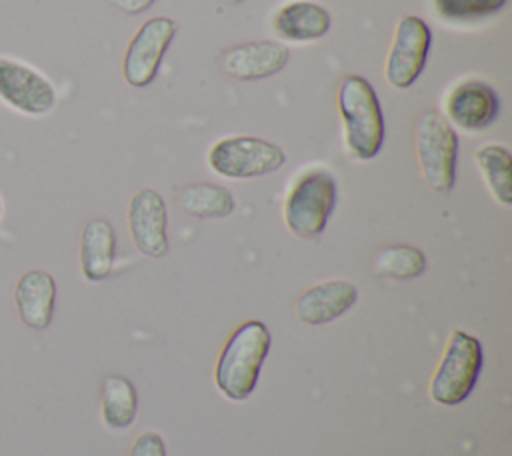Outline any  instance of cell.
<instances>
[{
	"label": "cell",
	"instance_id": "6da1fadb",
	"mask_svg": "<svg viewBox=\"0 0 512 456\" xmlns=\"http://www.w3.org/2000/svg\"><path fill=\"white\" fill-rule=\"evenodd\" d=\"M270 342V332L260 320H246L234 328L214 368V384L222 396L240 402L254 392Z\"/></svg>",
	"mask_w": 512,
	"mask_h": 456
},
{
	"label": "cell",
	"instance_id": "7a4b0ae2",
	"mask_svg": "<svg viewBox=\"0 0 512 456\" xmlns=\"http://www.w3.org/2000/svg\"><path fill=\"white\" fill-rule=\"evenodd\" d=\"M338 110L346 152L356 160H372L384 146V114L374 86L360 74H350L338 88Z\"/></svg>",
	"mask_w": 512,
	"mask_h": 456
},
{
	"label": "cell",
	"instance_id": "3957f363",
	"mask_svg": "<svg viewBox=\"0 0 512 456\" xmlns=\"http://www.w3.org/2000/svg\"><path fill=\"white\" fill-rule=\"evenodd\" d=\"M338 202L336 176L324 166H312L300 172L284 198V224L304 240L324 232Z\"/></svg>",
	"mask_w": 512,
	"mask_h": 456
},
{
	"label": "cell",
	"instance_id": "277c9868",
	"mask_svg": "<svg viewBox=\"0 0 512 456\" xmlns=\"http://www.w3.org/2000/svg\"><path fill=\"white\" fill-rule=\"evenodd\" d=\"M458 134L438 110H424L414 122V150L420 174L434 192H450L456 182Z\"/></svg>",
	"mask_w": 512,
	"mask_h": 456
},
{
	"label": "cell",
	"instance_id": "5b68a950",
	"mask_svg": "<svg viewBox=\"0 0 512 456\" xmlns=\"http://www.w3.org/2000/svg\"><path fill=\"white\" fill-rule=\"evenodd\" d=\"M482 370V344L464 330H452L430 380V398L440 406L464 402Z\"/></svg>",
	"mask_w": 512,
	"mask_h": 456
},
{
	"label": "cell",
	"instance_id": "8992f818",
	"mask_svg": "<svg viewBox=\"0 0 512 456\" xmlns=\"http://www.w3.org/2000/svg\"><path fill=\"white\" fill-rule=\"evenodd\" d=\"M208 166L214 174L228 180H248L268 176L286 162L284 150L258 136H224L208 150Z\"/></svg>",
	"mask_w": 512,
	"mask_h": 456
},
{
	"label": "cell",
	"instance_id": "52a82bcc",
	"mask_svg": "<svg viewBox=\"0 0 512 456\" xmlns=\"http://www.w3.org/2000/svg\"><path fill=\"white\" fill-rule=\"evenodd\" d=\"M432 48V30L420 16L404 14L394 28L384 60V78L394 90H408L420 78Z\"/></svg>",
	"mask_w": 512,
	"mask_h": 456
},
{
	"label": "cell",
	"instance_id": "ba28073f",
	"mask_svg": "<svg viewBox=\"0 0 512 456\" xmlns=\"http://www.w3.org/2000/svg\"><path fill=\"white\" fill-rule=\"evenodd\" d=\"M176 32L178 26L168 16H152L138 26L122 58V76L128 86L144 88L154 82Z\"/></svg>",
	"mask_w": 512,
	"mask_h": 456
},
{
	"label": "cell",
	"instance_id": "9c48e42d",
	"mask_svg": "<svg viewBox=\"0 0 512 456\" xmlns=\"http://www.w3.org/2000/svg\"><path fill=\"white\" fill-rule=\"evenodd\" d=\"M0 102L36 118L54 110L58 94L54 84L34 66L12 56H0Z\"/></svg>",
	"mask_w": 512,
	"mask_h": 456
},
{
	"label": "cell",
	"instance_id": "30bf717a",
	"mask_svg": "<svg viewBox=\"0 0 512 456\" xmlns=\"http://www.w3.org/2000/svg\"><path fill=\"white\" fill-rule=\"evenodd\" d=\"M444 118L450 126L478 134L488 130L500 114L498 92L482 78H462L454 82L442 100Z\"/></svg>",
	"mask_w": 512,
	"mask_h": 456
},
{
	"label": "cell",
	"instance_id": "8fae6325",
	"mask_svg": "<svg viewBox=\"0 0 512 456\" xmlns=\"http://www.w3.org/2000/svg\"><path fill=\"white\" fill-rule=\"evenodd\" d=\"M168 210L154 188L138 190L128 204V230L136 250L148 258L168 254Z\"/></svg>",
	"mask_w": 512,
	"mask_h": 456
},
{
	"label": "cell",
	"instance_id": "7c38bea8",
	"mask_svg": "<svg viewBox=\"0 0 512 456\" xmlns=\"http://www.w3.org/2000/svg\"><path fill=\"white\" fill-rule=\"evenodd\" d=\"M290 50L278 40H252L228 46L220 54L222 72L240 82L270 78L286 68Z\"/></svg>",
	"mask_w": 512,
	"mask_h": 456
},
{
	"label": "cell",
	"instance_id": "4fadbf2b",
	"mask_svg": "<svg viewBox=\"0 0 512 456\" xmlns=\"http://www.w3.org/2000/svg\"><path fill=\"white\" fill-rule=\"evenodd\" d=\"M272 30L282 42L310 44L330 32V12L312 0H288L272 14Z\"/></svg>",
	"mask_w": 512,
	"mask_h": 456
},
{
	"label": "cell",
	"instance_id": "5bb4252c",
	"mask_svg": "<svg viewBox=\"0 0 512 456\" xmlns=\"http://www.w3.org/2000/svg\"><path fill=\"white\" fill-rule=\"evenodd\" d=\"M358 300V288L348 280H326L304 290L296 300V316L304 324L320 326L346 314Z\"/></svg>",
	"mask_w": 512,
	"mask_h": 456
},
{
	"label": "cell",
	"instance_id": "9a60e30c",
	"mask_svg": "<svg viewBox=\"0 0 512 456\" xmlns=\"http://www.w3.org/2000/svg\"><path fill=\"white\" fill-rule=\"evenodd\" d=\"M14 302L20 320L34 328L44 330L52 322L56 302V282L46 270H28L20 276L14 288Z\"/></svg>",
	"mask_w": 512,
	"mask_h": 456
},
{
	"label": "cell",
	"instance_id": "2e32d148",
	"mask_svg": "<svg viewBox=\"0 0 512 456\" xmlns=\"http://www.w3.org/2000/svg\"><path fill=\"white\" fill-rule=\"evenodd\" d=\"M116 258V234L106 218H90L80 234V270L88 282L110 276Z\"/></svg>",
	"mask_w": 512,
	"mask_h": 456
},
{
	"label": "cell",
	"instance_id": "e0dca14e",
	"mask_svg": "<svg viewBox=\"0 0 512 456\" xmlns=\"http://www.w3.org/2000/svg\"><path fill=\"white\" fill-rule=\"evenodd\" d=\"M474 164L492 194L502 204H512V154L504 144L486 142L474 150Z\"/></svg>",
	"mask_w": 512,
	"mask_h": 456
},
{
	"label": "cell",
	"instance_id": "ac0fdd59",
	"mask_svg": "<svg viewBox=\"0 0 512 456\" xmlns=\"http://www.w3.org/2000/svg\"><path fill=\"white\" fill-rule=\"evenodd\" d=\"M180 208L194 218H226L234 212V196L228 188L212 182L188 184L178 192Z\"/></svg>",
	"mask_w": 512,
	"mask_h": 456
},
{
	"label": "cell",
	"instance_id": "d6986e66",
	"mask_svg": "<svg viewBox=\"0 0 512 456\" xmlns=\"http://www.w3.org/2000/svg\"><path fill=\"white\" fill-rule=\"evenodd\" d=\"M138 410L134 384L120 374H110L102 382V420L110 430H126Z\"/></svg>",
	"mask_w": 512,
	"mask_h": 456
},
{
	"label": "cell",
	"instance_id": "ffe728a7",
	"mask_svg": "<svg viewBox=\"0 0 512 456\" xmlns=\"http://www.w3.org/2000/svg\"><path fill=\"white\" fill-rule=\"evenodd\" d=\"M376 276L392 280H412L426 270V256L422 250L408 244H392L376 252L372 258Z\"/></svg>",
	"mask_w": 512,
	"mask_h": 456
},
{
	"label": "cell",
	"instance_id": "44dd1931",
	"mask_svg": "<svg viewBox=\"0 0 512 456\" xmlns=\"http://www.w3.org/2000/svg\"><path fill=\"white\" fill-rule=\"evenodd\" d=\"M436 18L450 26H474L504 10L508 0H428Z\"/></svg>",
	"mask_w": 512,
	"mask_h": 456
},
{
	"label": "cell",
	"instance_id": "7402d4cb",
	"mask_svg": "<svg viewBox=\"0 0 512 456\" xmlns=\"http://www.w3.org/2000/svg\"><path fill=\"white\" fill-rule=\"evenodd\" d=\"M128 456H166L162 436L158 432H152V430L138 434L136 440L130 446Z\"/></svg>",
	"mask_w": 512,
	"mask_h": 456
},
{
	"label": "cell",
	"instance_id": "603a6c76",
	"mask_svg": "<svg viewBox=\"0 0 512 456\" xmlns=\"http://www.w3.org/2000/svg\"><path fill=\"white\" fill-rule=\"evenodd\" d=\"M156 0H110V4L120 10L122 14H128V16H136V14H142L146 12Z\"/></svg>",
	"mask_w": 512,
	"mask_h": 456
},
{
	"label": "cell",
	"instance_id": "cb8c5ba5",
	"mask_svg": "<svg viewBox=\"0 0 512 456\" xmlns=\"http://www.w3.org/2000/svg\"><path fill=\"white\" fill-rule=\"evenodd\" d=\"M224 2H228V4H242L244 0H224Z\"/></svg>",
	"mask_w": 512,
	"mask_h": 456
},
{
	"label": "cell",
	"instance_id": "d4e9b609",
	"mask_svg": "<svg viewBox=\"0 0 512 456\" xmlns=\"http://www.w3.org/2000/svg\"><path fill=\"white\" fill-rule=\"evenodd\" d=\"M0 216H2V198H0Z\"/></svg>",
	"mask_w": 512,
	"mask_h": 456
}]
</instances>
